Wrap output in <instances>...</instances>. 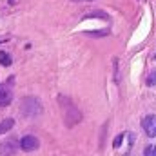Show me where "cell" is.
Wrapping results in <instances>:
<instances>
[{"label":"cell","instance_id":"277c9868","mask_svg":"<svg viewBox=\"0 0 156 156\" xmlns=\"http://www.w3.org/2000/svg\"><path fill=\"white\" fill-rule=\"evenodd\" d=\"M40 145L38 138L37 136H24L22 140H20V147H22V151H37Z\"/></svg>","mask_w":156,"mask_h":156},{"label":"cell","instance_id":"6da1fadb","mask_svg":"<svg viewBox=\"0 0 156 156\" xmlns=\"http://www.w3.org/2000/svg\"><path fill=\"white\" fill-rule=\"evenodd\" d=\"M20 111L24 116H38L42 113V104L37 98H24L20 104Z\"/></svg>","mask_w":156,"mask_h":156},{"label":"cell","instance_id":"3957f363","mask_svg":"<svg viewBox=\"0 0 156 156\" xmlns=\"http://www.w3.org/2000/svg\"><path fill=\"white\" fill-rule=\"evenodd\" d=\"M142 125H144V131H145L151 138H156V115L145 116L144 122H142Z\"/></svg>","mask_w":156,"mask_h":156},{"label":"cell","instance_id":"5b68a950","mask_svg":"<svg viewBox=\"0 0 156 156\" xmlns=\"http://www.w3.org/2000/svg\"><path fill=\"white\" fill-rule=\"evenodd\" d=\"M15 149H16V142L15 140H7V142H4L2 145H0V153L2 154H13L15 153Z\"/></svg>","mask_w":156,"mask_h":156},{"label":"cell","instance_id":"52a82bcc","mask_svg":"<svg viewBox=\"0 0 156 156\" xmlns=\"http://www.w3.org/2000/svg\"><path fill=\"white\" fill-rule=\"evenodd\" d=\"M0 64H2L4 67H9V66H11V56H9L7 53H4V51H0Z\"/></svg>","mask_w":156,"mask_h":156},{"label":"cell","instance_id":"8fae6325","mask_svg":"<svg viewBox=\"0 0 156 156\" xmlns=\"http://www.w3.org/2000/svg\"><path fill=\"white\" fill-rule=\"evenodd\" d=\"M76 2H78V0H76Z\"/></svg>","mask_w":156,"mask_h":156},{"label":"cell","instance_id":"8992f818","mask_svg":"<svg viewBox=\"0 0 156 156\" xmlns=\"http://www.w3.org/2000/svg\"><path fill=\"white\" fill-rule=\"evenodd\" d=\"M13 125H15V120H11V118L0 122V134H4V133H7L9 129H13Z\"/></svg>","mask_w":156,"mask_h":156},{"label":"cell","instance_id":"9c48e42d","mask_svg":"<svg viewBox=\"0 0 156 156\" xmlns=\"http://www.w3.org/2000/svg\"><path fill=\"white\" fill-rule=\"evenodd\" d=\"M147 83H149V85H154V83H156V73H151V75H149Z\"/></svg>","mask_w":156,"mask_h":156},{"label":"cell","instance_id":"ba28073f","mask_svg":"<svg viewBox=\"0 0 156 156\" xmlns=\"http://www.w3.org/2000/svg\"><path fill=\"white\" fill-rule=\"evenodd\" d=\"M145 156H156V145H149L145 149Z\"/></svg>","mask_w":156,"mask_h":156},{"label":"cell","instance_id":"30bf717a","mask_svg":"<svg viewBox=\"0 0 156 156\" xmlns=\"http://www.w3.org/2000/svg\"><path fill=\"white\" fill-rule=\"evenodd\" d=\"M122 140H123V134H120V136H116V140L113 142V145H115V147H120V144H122Z\"/></svg>","mask_w":156,"mask_h":156},{"label":"cell","instance_id":"7a4b0ae2","mask_svg":"<svg viewBox=\"0 0 156 156\" xmlns=\"http://www.w3.org/2000/svg\"><path fill=\"white\" fill-rule=\"evenodd\" d=\"M13 82H15V78L11 76L5 83H0V105H7L9 102H11V85H13Z\"/></svg>","mask_w":156,"mask_h":156}]
</instances>
